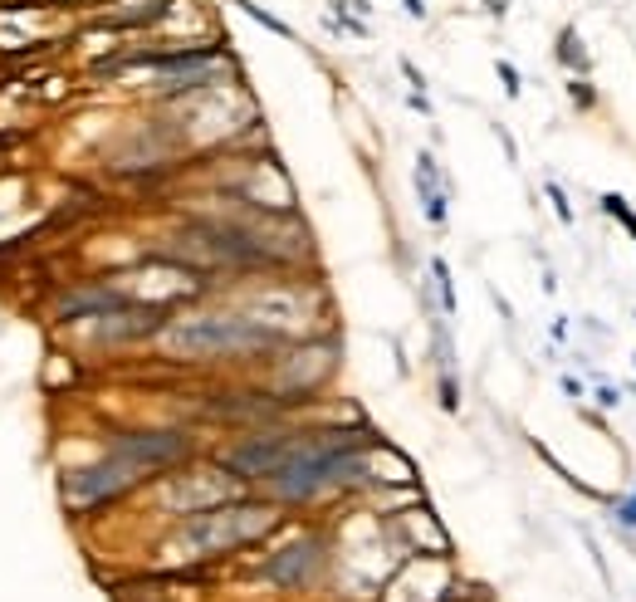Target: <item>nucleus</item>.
I'll use <instances>...</instances> for the list:
<instances>
[{
  "label": "nucleus",
  "instance_id": "1",
  "mask_svg": "<svg viewBox=\"0 0 636 602\" xmlns=\"http://www.w3.org/2000/svg\"><path fill=\"white\" fill-rule=\"evenodd\" d=\"M157 343L166 358H269L279 352L275 334L259 318H250L245 309H196V314H172L166 328L157 334Z\"/></svg>",
  "mask_w": 636,
  "mask_h": 602
},
{
  "label": "nucleus",
  "instance_id": "15",
  "mask_svg": "<svg viewBox=\"0 0 636 602\" xmlns=\"http://www.w3.org/2000/svg\"><path fill=\"white\" fill-rule=\"evenodd\" d=\"M495 74H499V84H505L509 98H519V93H524V74H519L509 59H495Z\"/></svg>",
  "mask_w": 636,
  "mask_h": 602
},
{
  "label": "nucleus",
  "instance_id": "13",
  "mask_svg": "<svg viewBox=\"0 0 636 602\" xmlns=\"http://www.w3.org/2000/svg\"><path fill=\"white\" fill-rule=\"evenodd\" d=\"M544 196H548V206H554V216H558L563 225H578V211H572L568 191H563L558 182H544Z\"/></svg>",
  "mask_w": 636,
  "mask_h": 602
},
{
  "label": "nucleus",
  "instance_id": "14",
  "mask_svg": "<svg viewBox=\"0 0 636 602\" xmlns=\"http://www.w3.org/2000/svg\"><path fill=\"white\" fill-rule=\"evenodd\" d=\"M568 98H572V108L592 113V108H598V89H592V79H568Z\"/></svg>",
  "mask_w": 636,
  "mask_h": 602
},
{
  "label": "nucleus",
  "instance_id": "7",
  "mask_svg": "<svg viewBox=\"0 0 636 602\" xmlns=\"http://www.w3.org/2000/svg\"><path fill=\"white\" fill-rule=\"evenodd\" d=\"M318 568H323V538H299V544L279 548V554L269 558L265 578L279 588H304V583H314Z\"/></svg>",
  "mask_w": 636,
  "mask_h": 602
},
{
  "label": "nucleus",
  "instance_id": "21",
  "mask_svg": "<svg viewBox=\"0 0 636 602\" xmlns=\"http://www.w3.org/2000/svg\"><path fill=\"white\" fill-rule=\"evenodd\" d=\"M402 10L411 20H431V5H426V0H402Z\"/></svg>",
  "mask_w": 636,
  "mask_h": 602
},
{
  "label": "nucleus",
  "instance_id": "18",
  "mask_svg": "<svg viewBox=\"0 0 636 602\" xmlns=\"http://www.w3.org/2000/svg\"><path fill=\"white\" fill-rule=\"evenodd\" d=\"M563 397H572V402H582V397H588V387H582V377H572V372H563Z\"/></svg>",
  "mask_w": 636,
  "mask_h": 602
},
{
  "label": "nucleus",
  "instance_id": "8",
  "mask_svg": "<svg viewBox=\"0 0 636 602\" xmlns=\"http://www.w3.org/2000/svg\"><path fill=\"white\" fill-rule=\"evenodd\" d=\"M416 201H421V216L431 225H445V211H451V182L441 176L431 152L416 157Z\"/></svg>",
  "mask_w": 636,
  "mask_h": 602
},
{
  "label": "nucleus",
  "instance_id": "6",
  "mask_svg": "<svg viewBox=\"0 0 636 602\" xmlns=\"http://www.w3.org/2000/svg\"><path fill=\"white\" fill-rule=\"evenodd\" d=\"M166 504H172V514H196V510H211V504H225L235 500V495H245V480L231 475L225 465H191V471H166Z\"/></svg>",
  "mask_w": 636,
  "mask_h": 602
},
{
  "label": "nucleus",
  "instance_id": "3",
  "mask_svg": "<svg viewBox=\"0 0 636 602\" xmlns=\"http://www.w3.org/2000/svg\"><path fill=\"white\" fill-rule=\"evenodd\" d=\"M323 427H255L245 431L231 451L221 455V465L231 475H240L245 485H259L265 475H275L284 461H294L299 451H309V445L318 441Z\"/></svg>",
  "mask_w": 636,
  "mask_h": 602
},
{
  "label": "nucleus",
  "instance_id": "20",
  "mask_svg": "<svg viewBox=\"0 0 636 602\" xmlns=\"http://www.w3.org/2000/svg\"><path fill=\"white\" fill-rule=\"evenodd\" d=\"M49 5H59V10H103L108 0H49Z\"/></svg>",
  "mask_w": 636,
  "mask_h": 602
},
{
  "label": "nucleus",
  "instance_id": "5",
  "mask_svg": "<svg viewBox=\"0 0 636 602\" xmlns=\"http://www.w3.org/2000/svg\"><path fill=\"white\" fill-rule=\"evenodd\" d=\"M108 451L123 455V461H132L138 471H148L152 480L166 471H176V465L191 461L196 441L191 431H176V427H152V431H118L108 436Z\"/></svg>",
  "mask_w": 636,
  "mask_h": 602
},
{
  "label": "nucleus",
  "instance_id": "9",
  "mask_svg": "<svg viewBox=\"0 0 636 602\" xmlns=\"http://www.w3.org/2000/svg\"><path fill=\"white\" fill-rule=\"evenodd\" d=\"M554 64L563 69L568 79H592V49H588V39H582V30L578 25H563L558 30V39H554Z\"/></svg>",
  "mask_w": 636,
  "mask_h": 602
},
{
  "label": "nucleus",
  "instance_id": "12",
  "mask_svg": "<svg viewBox=\"0 0 636 602\" xmlns=\"http://www.w3.org/2000/svg\"><path fill=\"white\" fill-rule=\"evenodd\" d=\"M598 206L612 216V221H622V225H627V235L636 241V211L627 206V196H617V191H602V196H598Z\"/></svg>",
  "mask_w": 636,
  "mask_h": 602
},
{
  "label": "nucleus",
  "instance_id": "4",
  "mask_svg": "<svg viewBox=\"0 0 636 602\" xmlns=\"http://www.w3.org/2000/svg\"><path fill=\"white\" fill-rule=\"evenodd\" d=\"M142 480H152V475L108 451L103 461H93V465H69V471L59 475V495H64V504L74 514H83V510H103V504L123 500V495L138 490Z\"/></svg>",
  "mask_w": 636,
  "mask_h": 602
},
{
  "label": "nucleus",
  "instance_id": "23",
  "mask_svg": "<svg viewBox=\"0 0 636 602\" xmlns=\"http://www.w3.org/2000/svg\"><path fill=\"white\" fill-rule=\"evenodd\" d=\"M632 392H636V387H632Z\"/></svg>",
  "mask_w": 636,
  "mask_h": 602
},
{
  "label": "nucleus",
  "instance_id": "17",
  "mask_svg": "<svg viewBox=\"0 0 636 602\" xmlns=\"http://www.w3.org/2000/svg\"><path fill=\"white\" fill-rule=\"evenodd\" d=\"M598 407H602V411H617V407H622V392L612 387V382H602V387H598Z\"/></svg>",
  "mask_w": 636,
  "mask_h": 602
},
{
  "label": "nucleus",
  "instance_id": "22",
  "mask_svg": "<svg viewBox=\"0 0 636 602\" xmlns=\"http://www.w3.org/2000/svg\"><path fill=\"white\" fill-rule=\"evenodd\" d=\"M479 5H485L489 15H495V20H505L509 10H514V0H479Z\"/></svg>",
  "mask_w": 636,
  "mask_h": 602
},
{
  "label": "nucleus",
  "instance_id": "19",
  "mask_svg": "<svg viewBox=\"0 0 636 602\" xmlns=\"http://www.w3.org/2000/svg\"><path fill=\"white\" fill-rule=\"evenodd\" d=\"M402 74H406V84H411V93H426V79H421V69H416L411 59H402Z\"/></svg>",
  "mask_w": 636,
  "mask_h": 602
},
{
  "label": "nucleus",
  "instance_id": "10",
  "mask_svg": "<svg viewBox=\"0 0 636 602\" xmlns=\"http://www.w3.org/2000/svg\"><path fill=\"white\" fill-rule=\"evenodd\" d=\"M431 279H436V299H441V314L451 318L455 314V284H451V265L441 255L431 259Z\"/></svg>",
  "mask_w": 636,
  "mask_h": 602
},
{
  "label": "nucleus",
  "instance_id": "2",
  "mask_svg": "<svg viewBox=\"0 0 636 602\" xmlns=\"http://www.w3.org/2000/svg\"><path fill=\"white\" fill-rule=\"evenodd\" d=\"M279 524L275 500H250V495H235L225 504H211V510H196L182 519L172 548H182L186 558H206V554H231V548H245L250 538H265L269 529Z\"/></svg>",
  "mask_w": 636,
  "mask_h": 602
},
{
  "label": "nucleus",
  "instance_id": "16",
  "mask_svg": "<svg viewBox=\"0 0 636 602\" xmlns=\"http://www.w3.org/2000/svg\"><path fill=\"white\" fill-rule=\"evenodd\" d=\"M612 519H617L622 529H636V485H632V490L617 500V510H612Z\"/></svg>",
  "mask_w": 636,
  "mask_h": 602
},
{
  "label": "nucleus",
  "instance_id": "11",
  "mask_svg": "<svg viewBox=\"0 0 636 602\" xmlns=\"http://www.w3.org/2000/svg\"><path fill=\"white\" fill-rule=\"evenodd\" d=\"M235 5H240V10H245V15H250V20H255V25H265V30H269V35H279V39H294V30H289V25H284V20H279V15H275V10H265V5H255V0H235Z\"/></svg>",
  "mask_w": 636,
  "mask_h": 602
}]
</instances>
